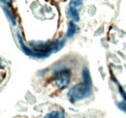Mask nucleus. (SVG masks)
I'll return each mask as SVG.
<instances>
[{
  "label": "nucleus",
  "instance_id": "f257e3e1",
  "mask_svg": "<svg viewBox=\"0 0 126 118\" xmlns=\"http://www.w3.org/2000/svg\"><path fill=\"white\" fill-rule=\"evenodd\" d=\"M82 77H83V82L75 85L67 93V97L71 103H75L77 101L82 100L91 94V79L87 69L83 70Z\"/></svg>",
  "mask_w": 126,
  "mask_h": 118
},
{
  "label": "nucleus",
  "instance_id": "423d86ee",
  "mask_svg": "<svg viewBox=\"0 0 126 118\" xmlns=\"http://www.w3.org/2000/svg\"><path fill=\"white\" fill-rule=\"evenodd\" d=\"M3 11H4V13H5L6 16L8 17V19L11 21V23H12L13 25H16V19H15L14 15H12V13L10 12V10L8 9V7H6V6H3Z\"/></svg>",
  "mask_w": 126,
  "mask_h": 118
},
{
  "label": "nucleus",
  "instance_id": "0eeeda50",
  "mask_svg": "<svg viewBox=\"0 0 126 118\" xmlns=\"http://www.w3.org/2000/svg\"><path fill=\"white\" fill-rule=\"evenodd\" d=\"M44 118H63V114L58 110H54V111L48 112L47 114L45 115Z\"/></svg>",
  "mask_w": 126,
  "mask_h": 118
},
{
  "label": "nucleus",
  "instance_id": "9b49d317",
  "mask_svg": "<svg viewBox=\"0 0 126 118\" xmlns=\"http://www.w3.org/2000/svg\"><path fill=\"white\" fill-rule=\"evenodd\" d=\"M1 1H2V3H3V4H5V5L10 4V2H11V0H1Z\"/></svg>",
  "mask_w": 126,
  "mask_h": 118
},
{
  "label": "nucleus",
  "instance_id": "6e6552de",
  "mask_svg": "<svg viewBox=\"0 0 126 118\" xmlns=\"http://www.w3.org/2000/svg\"><path fill=\"white\" fill-rule=\"evenodd\" d=\"M64 43H65V41H64V40L54 42L53 44H51V50H52V51H57V50H59L63 45H64Z\"/></svg>",
  "mask_w": 126,
  "mask_h": 118
},
{
  "label": "nucleus",
  "instance_id": "20e7f679",
  "mask_svg": "<svg viewBox=\"0 0 126 118\" xmlns=\"http://www.w3.org/2000/svg\"><path fill=\"white\" fill-rule=\"evenodd\" d=\"M78 30L77 25L75 24L74 21H70L69 22V25H68V31H67V34H66V38H71Z\"/></svg>",
  "mask_w": 126,
  "mask_h": 118
},
{
  "label": "nucleus",
  "instance_id": "39448f33",
  "mask_svg": "<svg viewBox=\"0 0 126 118\" xmlns=\"http://www.w3.org/2000/svg\"><path fill=\"white\" fill-rule=\"evenodd\" d=\"M68 13H69V15L70 16L77 22V21H79V10H78V8H76V7H71V6H69V11H68Z\"/></svg>",
  "mask_w": 126,
  "mask_h": 118
},
{
  "label": "nucleus",
  "instance_id": "1a4fd4ad",
  "mask_svg": "<svg viewBox=\"0 0 126 118\" xmlns=\"http://www.w3.org/2000/svg\"><path fill=\"white\" fill-rule=\"evenodd\" d=\"M81 5V0H72L71 2H70V4H69V6H71V7H76V8H78Z\"/></svg>",
  "mask_w": 126,
  "mask_h": 118
},
{
  "label": "nucleus",
  "instance_id": "f03ea898",
  "mask_svg": "<svg viewBox=\"0 0 126 118\" xmlns=\"http://www.w3.org/2000/svg\"><path fill=\"white\" fill-rule=\"evenodd\" d=\"M71 81V73L69 70L58 71L54 76V83L57 88H66Z\"/></svg>",
  "mask_w": 126,
  "mask_h": 118
},
{
  "label": "nucleus",
  "instance_id": "9d476101",
  "mask_svg": "<svg viewBox=\"0 0 126 118\" xmlns=\"http://www.w3.org/2000/svg\"><path fill=\"white\" fill-rule=\"evenodd\" d=\"M117 106H118L121 110H123L124 112H126V102L125 101H122V102L118 103H117Z\"/></svg>",
  "mask_w": 126,
  "mask_h": 118
},
{
  "label": "nucleus",
  "instance_id": "7ed1b4c3",
  "mask_svg": "<svg viewBox=\"0 0 126 118\" xmlns=\"http://www.w3.org/2000/svg\"><path fill=\"white\" fill-rule=\"evenodd\" d=\"M17 40H18V43L20 44V47L22 49V51L28 55V56H31V57H37V58H44V57H47L49 55V52H44V51H38V50H34L32 48L27 47L24 43H23V40L21 38V36L17 33Z\"/></svg>",
  "mask_w": 126,
  "mask_h": 118
}]
</instances>
